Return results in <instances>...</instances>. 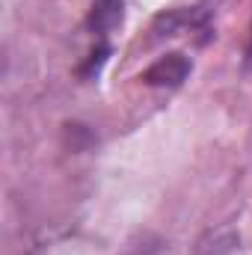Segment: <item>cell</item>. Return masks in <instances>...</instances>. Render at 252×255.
Wrapping results in <instances>:
<instances>
[{
  "label": "cell",
  "instance_id": "cell-2",
  "mask_svg": "<svg viewBox=\"0 0 252 255\" xmlns=\"http://www.w3.org/2000/svg\"><path fill=\"white\" fill-rule=\"evenodd\" d=\"M181 30H202L205 36H211L208 33V15L199 9H166L151 24L154 36H178Z\"/></svg>",
  "mask_w": 252,
  "mask_h": 255
},
{
  "label": "cell",
  "instance_id": "cell-1",
  "mask_svg": "<svg viewBox=\"0 0 252 255\" xmlns=\"http://www.w3.org/2000/svg\"><path fill=\"white\" fill-rule=\"evenodd\" d=\"M190 71H193L190 57H184V54H166V57H160V60H154V63L148 65L139 80L148 83V86L178 89V86L190 77Z\"/></svg>",
  "mask_w": 252,
  "mask_h": 255
},
{
  "label": "cell",
  "instance_id": "cell-4",
  "mask_svg": "<svg viewBox=\"0 0 252 255\" xmlns=\"http://www.w3.org/2000/svg\"><path fill=\"white\" fill-rule=\"evenodd\" d=\"M89 57H92V60H89V63L80 68V74H83V77H89L92 71L98 74V68L104 65V60H107V57H110V45H107V42H101V45H98V51H92Z\"/></svg>",
  "mask_w": 252,
  "mask_h": 255
},
{
  "label": "cell",
  "instance_id": "cell-3",
  "mask_svg": "<svg viewBox=\"0 0 252 255\" xmlns=\"http://www.w3.org/2000/svg\"><path fill=\"white\" fill-rule=\"evenodd\" d=\"M122 21V0H95L92 12L86 18V27L98 36H104L107 30H113Z\"/></svg>",
  "mask_w": 252,
  "mask_h": 255
},
{
  "label": "cell",
  "instance_id": "cell-5",
  "mask_svg": "<svg viewBox=\"0 0 252 255\" xmlns=\"http://www.w3.org/2000/svg\"><path fill=\"white\" fill-rule=\"evenodd\" d=\"M247 63L252 65V30H250V45H247Z\"/></svg>",
  "mask_w": 252,
  "mask_h": 255
}]
</instances>
